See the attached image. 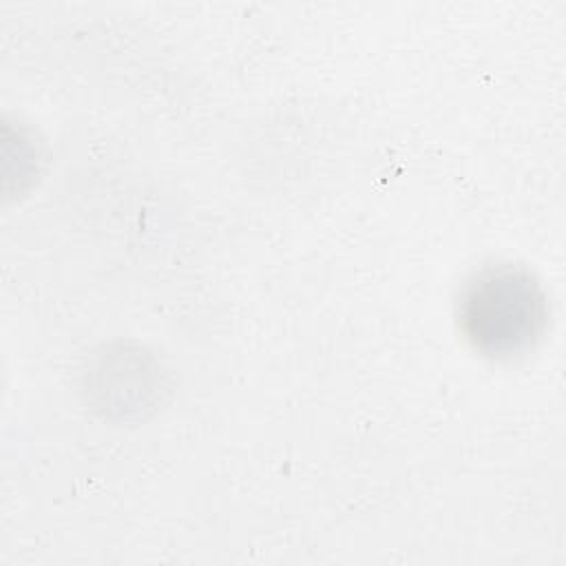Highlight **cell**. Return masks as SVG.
Here are the masks:
<instances>
[{
  "label": "cell",
  "instance_id": "cell-1",
  "mask_svg": "<svg viewBox=\"0 0 566 566\" xmlns=\"http://www.w3.org/2000/svg\"><path fill=\"white\" fill-rule=\"evenodd\" d=\"M548 307L537 279L513 263L486 265L462 287L458 323L482 356L509 360L535 347L546 329Z\"/></svg>",
  "mask_w": 566,
  "mask_h": 566
}]
</instances>
